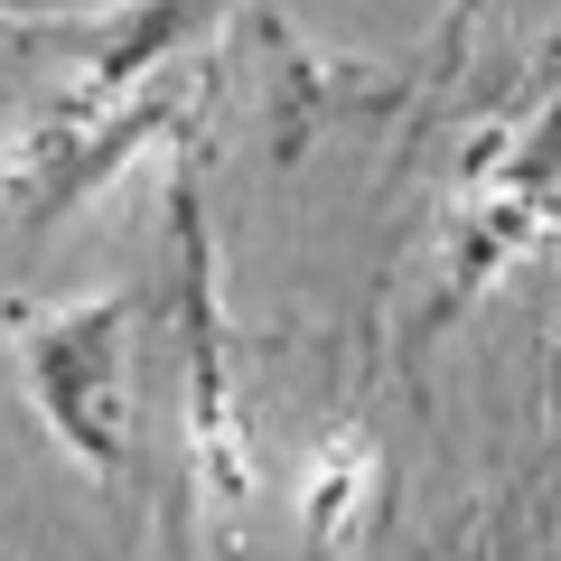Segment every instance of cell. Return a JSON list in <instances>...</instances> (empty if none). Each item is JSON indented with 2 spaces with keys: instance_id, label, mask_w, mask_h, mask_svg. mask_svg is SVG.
Segmentation results:
<instances>
[]
</instances>
